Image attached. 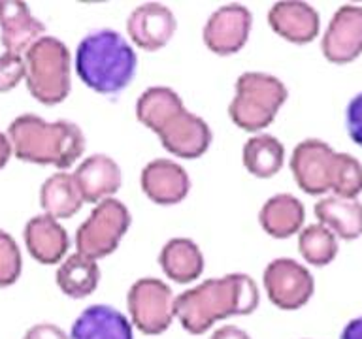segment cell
I'll return each instance as SVG.
<instances>
[{
  "label": "cell",
  "instance_id": "484cf974",
  "mask_svg": "<svg viewBox=\"0 0 362 339\" xmlns=\"http://www.w3.org/2000/svg\"><path fill=\"white\" fill-rule=\"evenodd\" d=\"M338 237L322 225L304 226L298 234V253L310 266L322 268L338 256Z\"/></svg>",
  "mask_w": 362,
  "mask_h": 339
},
{
  "label": "cell",
  "instance_id": "277c9868",
  "mask_svg": "<svg viewBox=\"0 0 362 339\" xmlns=\"http://www.w3.org/2000/svg\"><path fill=\"white\" fill-rule=\"evenodd\" d=\"M74 66L78 78L96 95L115 96L132 83L138 56L123 34L96 28L79 40Z\"/></svg>",
  "mask_w": 362,
  "mask_h": 339
},
{
  "label": "cell",
  "instance_id": "603a6c76",
  "mask_svg": "<svg viewBox=\"0 0 362 339\" xmlns=\"http://www.w3.org/2000/svg\"><path fill=\"white\" fill-rule=\"evenodd\" d=\"M40 206L44 209V215L55 220L70 219L78 213L83 206V198L79 194L72 174L57 172L49 175L40 186Z\"/></svg>",
  "mask_w": 362,
  "mask_h": 339
},
{
  "label": "cell",
  "instance_id": "2e32d148",
  "mask_svg": "<svg viewBox=\"0 0 362 339\" xmlns=\"http://www.w3.org/2000/svg\"><path fill=\"white\" fill-rule=\"evenodd\" d=\"M83 203H98L113 198L123 183V174L119 164L107 155L96 153L78 164L72 174Z\"/></svg>",
  "mask_w": 362,
  "mask_h": 339
},
{
  "label": "cell",
  "instance_id": "52a82bcc",
  "mask_svg": "<svg viewBox=\"0 0 362 339\" xmlns=\"http://www.w3.org/2000/svg\"><path fill=\"white\" fill-rule=\"evenodd\" d=\"M132 217L129 208L117 198L102 200L93 208L87 220L76 232V253L90 260H102L117 251L119 243L129 232Z\"/></svg>",
  "mask_w": 362,
  "mask_h": 339
},
{
  "label": "cell",
  "instance_id": "5bb4252c",
  "mask_svg": "<svg viewBox=\"0 0 362 339\" xmlns=\"http://www.w3.org/2000/svg\"><path fill=\"white\" fill-rule=\"evenodd\" d=\"M140 186L153 203L175 206L189 196L191 177L181 164L170 158H155L141 170Z\"/></svg>",
  "mask_w": 362,
  "mask_h": 339
},
{
  "label": "cell",
  "instance_id": "d4e9b609",
  "mask_svg": "<svg viewBox=\"0 0 362 339\" xmlns=\"http://www.w3.org/2000/svg\"><path fill=\"white\" fill-rule=\"evenodd\" d=\"M242 162L249 174L259 179H270L285 164V145L276 136H251L242 149Z\"/></svg>",
  "mask_w": 362,
  "mask_h": 339
},
{
  "label": "cell",
  "instance_id": "f546056e",
  "mask_svg": "<svg viewBox=\"0 0 362 339\" xmlns=\"http://www.w3.org/2000/svg\"><path fill=\"white\" fill-rule=\"evenodd\" d=\"M345 126L349 138L362 147V93L355 95L345 109Z\"/></svg>",
  "mask_w": 362,
  "mask_h": 339
},
{
  "label": "cell",
  "instance_id": "7a4b0ae2",
  "mask_svg": "<svg viewBox=\"0 0 362 339\" xmlns=\"http://www.w3.org/2000/svg\"><path fill=\"white\" fill-rule=\"evenodd\" d=\"M136 119L158 136L163 147L174 157L194 160L206 155L214 132L200 115L185 109L172 87L153 85L136 100Z\"/></svg>",
  "mask_w": 362,
  "mask_h": 339
},
{
  "label": "cell",
  "instance_id": "83f0119b",
  "mask_svg": "<svg viewBox=\"0 0 362 339\" xmlns=\"http://www.w3.org/2000/svg\"><path fill=\"white\" fill-rule=\"evenodd\" d=\"M23 271L21 249L11 234L0 228V288H8L19 281Z\"/></svg>",
  "mask_w": 362,
  "mask_h": 339
},
{
  "label": "cell",
  "instance_id": "ffe728a7",
  "mask_svg": "<svg viewBox=\"0 0 362 339\" xmlns=\"http://www.w3.org/2000/svg\"><path fill=\"white\" fill-rule=\"evenodd\" d=\"M158 266L170 281L189 285L202 275L206 260L191 237H172L158 253Z\"/></svg>",
  "mask_w": 362,
  "mask_h": 339
},
{
  "label": "cell",
  "instance_id": "6da1fadb",
  "mask_svg": "<svg viewBox=\"0 0 362 339\" xmlns=\"http://www.w3.org/2000/svg\"><path fill=\"white\" fill-rule=\"evenodd\" d=\"M260 304V290L253 277L226 273L211 277L183 290L174 299V316L191 335H202L230 316L251 315Z\"/></svg>",
  "mask_w": 362,
  "mask_h": 339
},
{
  "label": "cell",
  "instance_id": "3957f363",
  "mask_svg": "<svg viewBox=\"0 0 362 339\" xmlns=\"http://www.w3.org/2000/svg\"><path fill=\"white\" fill-rule=\"evenodd\" d=\"M6 134L16 158L38 166H53L59 172H66L85 151L83 130L66 119L49 123L40 115L25 113L11 121Z\"/></svg>",
  "mask_w": 362,
  "mask_h": 339
},
{
  "label": "cell",
  "instance_id": "8fae6325",
  "mask_svg": "<svg viewBox=\"0 0 362 339\" xmlns=\"http://www.w3.org/2000/svg\"><path fill=\"white\" fill-rule=\"evenodd\" d=\"M253 27V13L243 4H225L208 17L202 28L204 45L221 56L234 55L245 47Z\"/></svg>",
  "mask_w": 362,
  "mask_h": 339
},
{
  "label": "cell",
  "instance_id": "8992f818",
  "mask_svg": "<svg viewBox=\"0 0 362 339\" xmlns=\"http://www.w3.org/2000/svg\"><path fill=\"white\" fill-rule=\"evenodd\" d=\"M234 89L228 117L245 132H260L270 126L288 98L281 79L266 72H243Z\"/></svg>",
  "mask_w": 362,
  "mask_h": 339
},
{
  "label": "cell",
  "instance_id": "9c48e42d",
  "mask_svg": "<svg viewBox=\"0 0 362 339\" xmlns=\"http://www.w3.org/2000/svg\"><path fill=\"white\" fill-rule=\"evenodd\" d=\"M266 296L283 311L304 307L315 292V279L311 271L293 258H276L262 273Z\"/></svg>",
  "mask_w": 362,
  "mask_h": 339
},
{
  "label": "cell",
  "instance_id": "30bf717a",
  "mask_svg": "<svg viewBox=\"0 0 362 339\" xmlns=\"http://www.w3.org/2000/svg\"><path fill=\"white\" fill-rule=\"evenodd\" d=\"M336 160L338 151H334L327 141L317 138L300 141L291 155V172L300 191L310 196H322L330 192Z\"/></svg>",
  "mask_w": 362,
  "mask_h": 339
},
{
  "label": "cell",
  "instance_id": "836d02e7",
  "mask_svg": "<svg viewBox=\"0 0 362 339\" xmlns=\"http://www.w3.org/2000/svg\"><path fill=\"white\" fill-rule=\"evenodd\" d=\"M11 155H13V151H11V143L8 140V134L0 130V170L6 168V164L10 162Z\"/></svg>",
  "mask_w": 362,
  "mask_h": 339
},
{
  "label": "cell",
  "instance_id": "7402d4cb",
  "mask_svg": "<svg viewBox=\"0 0 362 339\" xmlns=\"http://www.w3.org/2000/svg\"><path fill=\"white\" fill-rule=\"evenodd\" d=\"M319 225L332 232L344 242H355L362 236V203L358 200L339 196H325L315 203Z\"/></svg>",
  "mask_w": 362,
  "mask_h": 339
},
{
  "label": "cell",
  "instance_id": "e0dca14e",
  "mask_svg": "<svg viewBox=\"0 0 362 339\" xmlns=\"http://www.w3.org/2000/svg\"><path fill=\"white\" fill-rule=\"evenodd\" d=\"M44 32L45 25L33 16L28 4L21 0H0V42L4 51L25 55Z\"/></svg>",
  "mask_w": 362,
  "mask_h": 339
},
{
  "label": "cell",
  "instance_id": "9a60e30c",
  "mask_svg": "<svg viewBox=\"0 0 362 339\" xmlns=\"http://www.w3.org/2000/svg\"><path fill=\"white\" fill-rule=\"evenodd\" d=\"M268 25L277 36L294 45L313 42L321 30L319 11L302 0L276 2L268 11Z\"/></svg>",
  "mask_w": 362,
  "mask_h": 339
},
{
  "label": "cell",
  "instance_id": "d6986e66",
  "mask_svg": "<svg viewBox=\"0 0 362 339\" xmlns=\"http://www.w3.org/2000/svg\"><path fill=\"white\" fill-rule=\"evenodd\" d=\"M70 339H134L129 316L106 304L85 307L70 328Z\"/></svg>",
  "mask_w": 362,
  "mask_h": 339
},
{
  "label": "cell",
  "instance_id": "cb8c5ba5",
  "mask_svg": "<svg viewBox=\"0 0 362 339\" xmlns=\"http://www.w3.org/2000/svg\"><path fill=\"white\" fill-rule=\"evenodd\" d=\"M57 287L68 298L81 299L95 292L100 282V268L83 254H68L57 270Z\"/></svg>",
  "mask_w": 362,
  "mask_h": 339
},
{
  "label": "cell",
  "instance_id": "4fadbf2b",
  "mask_svg": "<svg viewBox=\"0 0 362 339\" xmlns=\"http://www.w3.org/2000/svg\"><path fill=\"white\" fill-rule=\"evenodd\" d=\"M177 21L174 11L160 2H144L130 11L127 34L130 42L144 51H158L174 38Z\"/></svg>",
  "mask_w": 362,
  "mask_h": 339
},
{
  "label": "cell",
  "instance_id": "5b68a950",
  "mask_svg": "<svg viewBox=\"0 0 362 339\" xmlns=\"http://www.w3.org/2000/svg\"><path fill=\"white\" fill-rule=\"evenodd\" d=\"M25 83L34 100L57 106L72 89V56L68 45L55 36H42L25 51Z\"/></svg>",
  "mask_w": 362,
  "mask_h": 339
},
{
  "label": "cell",
  "instance_id": "ba28073f",
  "mask_svg": "<svg viewBox=\"0 0 362 339\" xmlns=\"http://www.w3.org/2000/svg\"><path fill=\"white\" fill-rule=\"evenodd\" d=\"M174 292L157 277H141L127 294L130 324L144 335H160L174 321Z\"/></svg>",
  "mask_w": 362,
  "mask_h": 339
},
{
  "label": "cell",
  "instance_id": "ac0fdd59",
  "mask_svg": "<svg viewBox=\"0 0 362 339\" xmlns=\"http://www.w3.org/2000/svg\"><path fill=\"white\" fill-rule=\"evenodd\" d=\"M23 239L28 254L44 266L62 262L70 249V236L64 226L44 213L36 215L25 225Z\"/></svg>",
  "mask_w": 362,
  "mask_h": 339
},
{
  "label": "cell",
  "instance_id": "7c38bea8",
  "mask_svg": "<svg viewBox=\"0 0 362 339\" xmlns=\"http://www.w3.org/2000/svg\"><path fill=\"white\" fill-rule=\"evenodd\" d=\"M321 51L332 64H349L362 55V6L345 4L336 10L322 34Z\"/></svg>",
  "mask_w": 362,
  "mask_h": 339
},
{
  "label": "cell",
  "instance_id": "4316f807",
  "mask_svg": "<svg viewBox=\"0 0 362 339\" xmlns=\"http://www.w3.org/2000/svg\"><path fill=\"white\" fill-rule=\"evenodd\" d=\"M334 196L355 200L362 192V164L358 158L347 153H338L336 168H334L332 189Z\"/></svg>",
  "mask_w": 362,
  "mask_h": 339
},
{
  "label": "cell",
  "instance_id": "d6a6232c",
  "mask_svg": "<svg viewBox=\"0 0 362 339\" xmlns=\"http://www.w3.org/2000/svg\"><path fill=\"white\" fill-rule=\"evenodd\" d=\"M339 339H362V316L349 321L341 330Z\"/></svg>",
  "mask_w": 362,
  "mask_h": 339
},
{
  "label": "cell",
  "instance_id": "1f68e13d",
  "mask_svg": "<svg viewBox=\"0 0 362 339\" xmlns=\"http://www.w3.org/2000/svg\"><path fill=\"white\" fill-rule=\"evenodd\" d=\"M209 339H253V338H251L245 330H242V328L234 326V324H228V326L217 328V330L211 333V338Z\"/></svg>",
  "mask_w": 362,
  "mask_h": 339
},
{
  "label": "cell",
  "instance_id": "44dd1931",
  "mask_svg": "<svg viewBox=\"0 0 362 339\" xmlns=\"http://www.w3.org/2000/svg\"><path fill=\"white\" fill-rule=\"evenodd\" d=\"M305 208L298 198L281 192L268 198L259 211V225L268 236L287 239L304 228Z\"/></svg>",
  "mask_w": 362,
  "mask_h": 339
},
{
  "label": "cell",
  "instance_id": "4dcf8cb0",
  "mask_svg": "<svg viewBox=\"0 0 362 339\" xmlns=\"http://www.w3.org/2000/svg\"><path fill=\"white\" fill-rule=\"evenodd\" d=\"M23 339H70L61 326L53 322H38L25 332Z\"/></svg>",
  "mask_w": 362,
  "mask_h": 339
},
{
  "label": "cell",
  "instance_id": "f1b7e54d",
  "mask_svg": "<svg viewBox=\"0 0 362 339\" xmlns=\"http://www.w3.org/2000/svg\"><path fill=\"white\" fill-rule=\"evenodd\" d=\"M25 79V59L23 55L4 51L0 55V95L10 93Z\"/></svg>",
  "mask_w": 362,
  "mask_h": 339
}]
</instances>
